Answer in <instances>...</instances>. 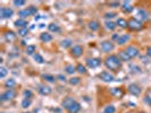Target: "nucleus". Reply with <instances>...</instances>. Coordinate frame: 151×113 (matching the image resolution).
<instances>
[{"instance_id":"obj_3","label":"nucleus","mask_w":151,"mask_h":113,"mask_svg":"<svg viewBox=\"0 0 151 113\" xmlns=\"http://www.w3.org/2000/svg\"><path fill=\"white\" fill-rule=\"evenodd\" d=\"M127 27L131 29V31H141L143 28V24L141 22H139L137 18L132 17L127 21Z\"/></svg>"},{"instance_id":"obj_37","label":"nucleus","mask_w":151,"mask_h":113,"mask_svg":"<svg viewBox=\"0 0 151 113\" xmlns=\"http://www.w3.org/2000/svg\"><path fill=\"white\" fill-rule=\"evenodd\" d=\"M7 74H8L7 68H5V67H0V78H5Z\"/></svg>"},{"instance_id":"obj_49","label":"nucleus","mask_w":151,"mask_h":113,"mask_svg":"<svg viewBox=\"0 0 151 113\" xmlns=\"http://www.w3.org/2000/svg\"><path fill=\"white\" fill-rule=\"evenodd\" d=\"M24 113H31V112H24Z\"/></svg>"},{"instance_id":"obj_34","label":"nucleus","mask_w":151,"mask_h":113,"mask_svg":"<svg viewBox=\"0 0 151 113\" xmlns=\"http://www.w3.org/2000/svg\"><path fill=\"white\" fill-rule=\"evenodd\" d=\"M33 58H34V60L37 61L38 63H43L44 62V59H43V57H42L41 54H39V53H35L34 55H33Z\"/></svg>"},{"instance_id":"obj_6","label":"nucleus","mask_w":151,"mask_h":113,"mask_svg":"<svg viewBox=\"0 0 151 113\" xmlns=\"http://www.w3.org/2000/svg\"><path fill=\"white\" fill-rule=\"evenodd\" d=\"M124 51L128 54V57H130L131 59L137 58V55H139V53H140V50L137 49V47H134V45H130V47H127Z\"/></svg>"},{"instance_id":"obj_47","label":"nucleus","mask_w":151,"mask_h":113,"mask_svg":"<svg viewBox=\"0 0 151 113\" xmlns=\"http://www.w3.org/2000/svg\"><path fill=\"white\" fill-rule=\"evenodd\" d=\"M142 60H143V62H149V59H148V58H144V57H142Z\"/></svg>"},{"instance_id":"obj_1","label":"nucleus","mask_w":151,"mask_h":113,"mask_svg":"<svg viewBox=\"0 0 151 113\" xmlns=\"http://www.w3.org/2000/svg\"><path fill=\"white\" fill-rule=\"evenodd\" d=\"M122 60L119 59L118 55L116 54H110L105 59V66L107 67V69H109L110 71H118L122 68Z\"/></svg>"},{"instance_id":"obj_29","label":"nucleus","mask_w":151,"mask_h":113,"mask_svg":"<svg viewBox=\"0 0 151 113\" xmlns=\"http://www.w3.org/2000/svg\"><path fill=\"white\" fill-rule=\"evenodd\" d=\"M116 25H118L122 28H126L127 27V21H125L124 18H118L116 22Z\"/></svg>"},{"instance_id":"obj_2","label":"nucleus","mask_w":151,"mask_h":113,"mask_svg":"<svg viewBox=\"0 0 151 113\" xmlns=\"http://www.w3.org/2000/svg\"><path fill=\"white\" fill-rule=\"evenodd\" d=\"M37 13H38L37 7H34V6H30L28 8H25V9H23V10H19V12H18V16H19L21 18L25 19V18L28 17V16L37 15Z\"/></svg>"},{"instance_id":"obj_26","label":"nucleus","mask_w":151,"mask_h":113,"mask_svg":"<svg viewBox=\"0 0 151 113\" xmlns=\"http://www.w3.org/2000/svg\"><path fill=\"white\" fill-rule=\"evenodd\" d=\"M65 71H66V74L73 75V74L76 71V67H74L73 64H67V66L65 67Z\"/></svg>"},{"instance_id":"obj_46","label":"nucleus","mask_w":151,"mask_h":113,"mask_svg":"<svg viewBox=\"0 0 151 113\" xmlns=\"http://www.w3.org/2000/svg\"><path fill=\"white\" fill-rule=\"evenodd\" d=\"M118 38H119V35H117V34H114V35H112V40H115L116 42H117Z\"/></svg>"},{"instance_id":"obj_25","label":"nucleus","mask_w":151,"mask_h":113,"mask_svg":"<svg viewBox=\"0 0 151 113\" xmlns=\"http://www.w3.org/2000/svg\"><path fill=\"white\" fill-rule=\"evenodd\" d=\"M118 57H119V59L122 60V61H130L131 60V58L128 57V54L125 52V51H121L119 52V54H118Z\"/></svg>"},{"instance_id":"obj_4","label":"nucleus","mask_w":151,"mask_h":113,"mask_svg":"<svg viewBox=\"0 0 151 113\" xmlns=\"http://www.w3.org/2000/svg\"><path fill=\"white\" fill-rule=\"evenodd\" d=\"M100 48H101L102 52L109 53V52H111V51L115 49V45H114V43L111 41H103V42H101Z\"/></svg>"},{"instance_id":"obj_28","label":"nucleus","mask_w":151,"mask_h":113,"mask_svg":"<svg viewBox=\"0 0 151 113\" xmlns=\"http://www.w3.org/2000/svg\"><path fill=\"white\" fill-rule=\"evenodd\" d=\"M15 85H16V81H15V79H13V78H9V79H7V80L5 81V86L8 87L9 89H12Z\"/></svg>"},{"instance_id":"obj_16","label":"nucleus","mask_w":151,"mask_h":113,"mask_svg":"<svg viewBox=\"0 0 151 113\" xmlns=\"http://www.w3.org/2000/svg\"><path fill=\"white\" fill-rule=\"evenodd\" d=\"M80 110H81V104H80L79 102L75 101V102L70 105V108H69L67 111H68L69 113H79L80 112Z\"/></svg>"},{"instance_id":"obj_19","label":"nucleus","mask_w":151,"mask_h":113,"mask_svg":"<svg viewBox=\"0 0 151 113\" xmlns=\"http://www.w3.org/2000/svg\"><path fill=\"white\" fill-rule=\"evenodd\" d=\"M128 40H130V35H128V34H123V35H119V38L117 40V43H118L119 45H123Z\"/></svg>"},{"instance_id":"obj_30","label":"nucleus","mask_w":151,"mask_h":113,"mask_svg":"<svg viewBox=\"0 0 151 113\" xmlns=\"http://www.w3.org/2000/svg\"><path fill=\"white\" fill-rule=\"evenodd\" d=\"M68 83L70 85H73V86L79 85V84L81 83V78H80V77H72V78L68 80Z\"/></svg>"},{"instance_id":"obj_50","label":"nucleus","mask_w":151,"mask_h":113,"mask_svg":"<svg viewBox=\"0 0 151 113\" xmlns=\"http://www.w3.org/2000/svg\"><path fill=\"white\" fill-rule=\"evenodd\" d=\"M1 113H5V112H1Z\"/></svg>"},{"instance_id":"obj_48","label":"nucleus","mask_w":151,"mask_h":113,"mask_svg":"<svg viewBox=\"0 0 151 113\" xmlns=\"http://www.w3.org/2000/svg\"><path fill=\"white\" fill-rule=\"evenodd\" d=\"M137 113H145V112H142V111H140V112H137Z\"/></svg>"},{"instance_id":"obj_41","label":"nucleus","mask_w":151,"mask_h":113,"mask_svg":"<svg viewBox=\"0 0 151 113\" xmlns=\"http://www.w3.org/2000/svg\"><path fill=\"white\" fill-rule=\"evenodd\" d=\"M121 2H117V1H111L109 2V6L110 7H112V8H116V7H121Z\"/></svg>"},{"instance_id":"obj_7","label":"nucleus","mask_w":151,"mask_h":113,"mask_svg":"<svg viewBox=\"0 0 151 113\" xmlns=\"http://www.w3.org/2000/svg\"><path fill=\"white\" fill-rule=\"evenodd\" d=\"M101 59L100 58H91V59H88L86 60V66L91 69H94L98 68L99 66H101Z\"/></svg>"},{"instance_id":"obj_13","label":"nucleus","mask_w":151,"mask_h":113,"mask_svg":"<svg viewBox=\"0 0 151 113\" xmlns=\"http://www.w3.org/2000/svg\"><path fill=\"white\" fill-rule=\"evenodd\" d=\"M110 94H111L114 97L121 99V97L124 96V90H123V88H121V87H112V88H110Z\"/></svg>"},{"instance_id":"obj_20","label":"nucleus","mask_w":151,"mask_h":113,"mask_svg":"<svg viewBox=\"0 0 151 113\" xmlns=\"http://www.w3.org/2000/svg\"><path fill=\"white\" fill-rule=\"evenodd\" d=\"M40 40H41L42 42L48 43V42L52 41V35H51V34H49V33H42L41 35H40Z\"/></svg>"},{"instance_id":"obj_45","label":"nucleus","mask_w":151,"mask_h":113,"mask_svg":"<svg viewBox=\"0 0 151 113\" xmlns=\"http://www.w3.org/2000/svg\"><path fill=\"white\" fill-rule=\"evenodd\" d=\"M147 54H148V57L151 58V47H149V48L147 49Z\"/></svg>"},{"instance_id":"obj_27","label":"nucleus","mask_w":151,"mask_h":113,"mask_svg":"<svg viewBox=\"0 0 151 113\" xmlns=\"http://www.w3.org/2000/svg\"><path fill=\"white\" fill-rule=\"evenodd\" d=\"M76 71H77L80 75H84V74H86V67L81 64V63H79V64L76 66Z\"/></svg>"},{"instance_id":"obj_21","label":"nucleus","mask_w":151,"mask_h":113,"mask_svg":"<svg viewBox=\"0 0 151 113\" xmlns=\"http://www.w3.org/2000/svg\"><path fill=\"white\" fill-rule=\"evenodd\" d=\"M88 26H89V28L91 31H98L99 27H100V24L97 21H91V22H89V25Z\"/></svg>"},{"instance_id":"obj_35","label":"nucleus","mask_w":151,"mask_h":113,"mask_svg":"<svg viewBox=\"0 0 151 113\" xmlns=\"http://www.w3.org/2000/svg\"><path fill=\"white\" fill-rule=\"evenodd\" d=\"M28 34V28H19L18 29V35L22 36V38H25Z\"/></svg>"},{"instance_id":"obj_24","label":"nucleus","mask_w":151,"mask_h":113,"mask_svg":"<svg viewBox=\"0 0 151 113\" xmlns=\"http://www.w3.org/2000/svg\"><path fill=\"white\" fill-rule=\"evenodd\" d=\"M48 28H49L50 32H55V33L60 32V27H59V25H57L56 23H51V24H49V25H48Z\"/></svg>"},{"instance_id":"obj_17","label":"nucleus","mask_w":151,"mask_h":113,"mask_svg":"<svg viewBox=\"0 0 151 113\" xmlns=\"http://www.w3.org/2000/svg\"><path fill=\"white\" fill-rule=\"evenodd\" d=\"M75 102V100L73 99V97H70V96H68V97H66L65 100L63 101V106H64V109H66V110H68L69 108H70V105L73 104Z\"/></svg>"},{"instance_id":"obj_42","label":"nucleus","mask_w":151,"mask_h":113,"mask_svg":"<svg viewBox=\"0 0 151 113\" xmlns=\"http://www.w3.org/2000/svg\"><path fill=\"white\" fill-rule=\"evenodd\" d=\"M143 102H144L145 104H148L149 106H151V97H149V96H145V97L143 99Z\"/></svg>"},{"instance_id":"obj_31","label":"nucleus","mask_w":151,"mask_h":113,"mask_svg":"<svg viewBox=\"0 0 151 113\" xmlns=\"http://www.w3.org/2000/svg\"><path fill=\"white\" fill-rule=\"evenodd\" d=\"M105 26H106V28L107 29H109V31H114L115 28H116V24L114 23V22H111V21H107L106 23H105Z\"/></svg>"},{"instance_id":"obj_22","label":"nucleus","mask_w":151,"mask_h":113,"mask_svg":"<svg viewBox=\"0 0 151 113\" xmlns=\"http://www.w3.org/2000/svg\"><path fill=\"white\" fill-rule=\"evenodd\" d=\"M72 44H73V41H72V40H69V38L63 40V41H61V43H60L61 48H64V49H68V48H70V47H72Z\"/></svg>"},{"instance_id":"obj_40","label":"nucleus","mask_w":151,"mask_h":113,"mask_svg":"<svg viewBox=\"0 0 151 113\" xmlns=\"http://www.w3.org/2000/svg\"><path fill=\"white\" fill-rule=\"evenodd\" d=\"M23 94H24V97H25V99H28V100H30V99L32 97V95H33V94H32V92H31L30 89L24 90V93H23Z\"/></svg>"},{"instance_id":"obj_14","label":"nucleus","mask_w":151,"mask_h":113,"mask_svg":"<svg viewBox=\"0 0 151 113\" xmlns=\"http://www.w3.org/2000/svg\"><path fill=\"white\" fill-rule=\"evenodd\" d=\"M148 17H149V15H148V13L145 12V10H143V9H139L137 12V18L139 22H144V21H147L148 19Z\"/></svg>"},{"instance_id":"obj_5","label":"nucleus","mask_w":151,"mask_h":113,"mask_svg":"<svg viewBox=\"0 0 151 113\" xmlns=\"http://www.w3.org/2000/svg\"><path fill=\"white\" fill-rule=\"evenodd\" d=\"M15 95H16V93H15L13 89H7L6 92H3V93L1 94L0 101H1V102H5V101L13 100L15 97Z\"/></svg>"},{"instance_id":"obj_43","label":"nucleus","mask_w":151,"mask_h":113,"mask_svg":"<svg viewBox=\"0 0 151 113\" xmlns=\"http://www.w3.org/2000/svg\"><path fill=\"white\" fill-rule=\"evenodd\" d=\"M115 16H116V14H115V13H106V14H105V17H106L107 19L112 18V17H115Z\"/></svg>"},{"instance_id":"obj_15","label":"nucleus","mask_w":151,"mask_h":113,"mask_svg":"<svg viewBox=\"0 0 151 113\" xmlns=\"http://www.w3.org/2000/svg\"><path fill=\"white\" fill-rule=\"evenodd\" d=\"M39 93L43 96H48L51 94V87L47 86V85H40L39 86Z\"/></svg>"},{"instance_id":"obj_18","label":"nucleus","mask_w":151,"mask_h":113,"mask_svg":"<svg viewBox=\"0 0 151 113\" xmlns=\"http://www.w3.org/2000/svg\"><path fill=\"white\" fill-rule=\"evenodd\" d=\"M28 25V23L23 19V18H18L17 21H15V26L16 27H19V28H26V26Z\"/></svg>"},{"instance_id":"obj_10","label":"nucleus","mask_w":151,"mask_h":113,"mask_svg":"<svg viewBox=\"0 0 151 113\" xmlns=\"http://www.w3.org/2000/svg\"><path fill=\"white\" fill-rule=\"evenodd\" d=\"M83 54V48L81 45H74L73 48H70V55H73L74 58H80Z\"/></svg>"},{"instance_id":"obj_12","label":"nucleus","mask_w":151,"mask_h":113,"mask_svg":"<svg viewBox=\"0 0 151 113\" xmlns=\"http://www.w3.org/2000/svg\"><path fill=\"white\" fill-rule=\"evenodd\" d=\"M121 8H122V10H123L124 13H126V14L132 13V12L134 10V7L131 5L130 1H123L122 5H121Z\"/></svg>"},{"instance_id":"obj_8","label":"nucleus","mask_w":151,"mask_h":113,"mask_svg":"<svg viewBox=\"0 0 151 113\" xmlns=\"http://www.w3.org/2000/svg\"><path fill=\"white\" fill-rule=\"evenodd\" d=\"M99 78H100L102 81H105V83H111V81L115 79L114 75L110 74L109 71H102V73H100V74H99Z\"/></svg>"},{"instance_id":"obj_11","label":"nucleus","mask_w":151,"mask_h":113,"mask_svg":"<svg viewBox=\"0 0 151 113\" xmlns=\"http://www.w3.org/2000/svg\"><path fill=\"white\" fill-rule=\"evenodd\" d=\"M128 92L134 96H140L142 93V89L140 88V86H137V84H131L128 86Z\"/></svg>"},{"instance_id":"obj_9","label":"nucleus","mask_w":151,"mask_h":113,"mask_svg":"<svg viewBox=\"0 0 151 113\" xmlns=\"http://www.w3.org/2000/svg\"><path fill=\"white\" fill-rule=\"evenodd\" d=\"M13 15H14V12L12 8H8V7L0 8V17L1 18H10Z\"/></svg>"},{"instance_id":"obj_44","label":"nucleus","mask_w":151,"mask_h":113,"mask_svg":"<svg viewBox=\"0 0 151 113\" xmlns=\"http://www.w3.org/2000/svg\"><path fill=\"white\" fill-rule=\"evenodd\" d=\"M57 78H58L59 80H61V81H66V78H65L63 75H58L57 76Z\"/></svg>"},{"instance_id":"obj_32","label":"nucleus","mask_w":151,"mask_h":113,"mask_svg":"<svg viewBox=\"0 0 151 113\" xmlns=\"http://www.w3.org/2000/svg\"><path fill=\"white\" fill-rule=\"evenodd\" d=\"M35 50H37L35 45H28L26 47V53H28V55H34Z\"/></svg>"},{"instance_id":"obj_38","label":"nucleus","mask_w":151,"mask_h":113,"mask_svg":"<svg viewBox=\"0 0 151 113\" xmlns=\"http://www.w3.org/2000/svg\"><path fill=\"white\" fill-rule=\"evenodd\" d=\"M22 108L23 109H28V106L31 105V100H28V99H25V100H23V102H22Z\"/></svg>"},{"instance_id":"obj_23","label":"nucleus","mask_w":151,"mask_h":113,"mask_svg":"<svg viewBox=\"0 0 151 113\" xmlns=\"http://www.w3.org/2000/svg\"><path fill=\"white\" fill-rule=\"evenodd\" d=\"M5 38H6V41H9V42H12V41H14L15 38H16V34H15L14 32L9 31V32L5 33Z\"/></svg>"},{"instance_id":"obj_33","label":"nucleus","mask_w":151,"mask_h":113,"mask_svg":"<svg viewBox=\"0 0 151 113\" xmlns=\"http://www.w3.org/2000/svg\"><path fill=\"white\" fill-rule=\"evenodd\" d=\"M115 112H116V108L114 105H108V106L105 108V110H103L102 113H115Z\"/></svg>"},{"instance_id":"obj_39","label":"nucleus","mask_w":151,"mask_h":113,"mask_svg":"<svg viewBox=\"0 0 151 113\" xmlns=\"http://www.w3.org/2000/svg\"><path fill=\"white\" fill-rule=\"evenodd\" d=\"M13 3H14V6H16V7H21V6H24L26 3V1H24V0H14Z\"/></svg>"},{"instance_id":"obj_36","label":"nucleus","mask_w":151,"mask_h":113,"mask_svg":"<svg viewBox=\"0 0 151 113\" xmlns=\"http://www.w3.org/2000/svg\"><path fill=\"white\" fill-rule=\"evenodd\" d=\"M42 78L44 79V80H47V81H49V83H55V77L51 75H42Z\"/></svg>"}]
</instances>
